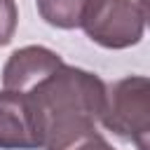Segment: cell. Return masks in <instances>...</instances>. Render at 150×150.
I'll return each mask as SVG.
<instances>
[{
	"mask_svg": "<svg viewBox=\"0 0 150 150\" xmlns=\"http://www.w3.org/2000/svg\"><path fill=\"white\" fill-rule=\"evenodd\" d=\"M134 145H136V150H150V136L143 138V141H138V143H134Z\"/></svg>",
	"mask_w": 150,
	"mask_h": 150,
	"instance_id": "10",
	"label": "cell"
},
{
	"mask_svg": "<svg viewBox=\"0 0 150 150\" xmlns=\"http://www.w3.org/2000/svg\"><path fill=\"white\" fill-rule=\"evenodd\" d=\"M61 63H63V59L49 47H42V45L21 47V49L12 52V56L7 59L5 68H2V87L14 89V91H28L42 77H47L52 70H56Z\"/></svg>",
	"mask_w": 150,
	"mask_h": 150,
	"instance_id": "5",
	"label": "cell"
},
{
	"mask_svg": "<svg viewBox=\"0 0 150 150\" xmlns=\"http://www.w3.org/2000/svg\"><path fill=\"white\" fill-rule=\"evenodd\" d=\"M101 124L115 136L138 143L150 136V77L129 75L108 87Z\"/></svg>",
	"mask_w": 150,
	"mask_h": 150,
	"instance_id": "2",
	"label": "cell"
},
{
	"mask_svg": "<svg viewBox=\"0 0 150 150\" xmlns=\"http://www.w3.org/2000/svg\"><path fill=\"white\" fill-rule=\"evenodd\" d=\"M49 150H115V148H112L96 129H91V131H87V134L68 141V143H61V145H56V148H49Z\"/></svg>",
	"mask_w": 150,
	"mask_h": 150,
	"instance_id": "7",
	"label": "cell"
},
{
	"mask_svg": "<svg viewBox=\"0 0 150 150\" xmlns=\"http://www.w3.org/2000/svg\"><path fill=\"white\" fill-rule=\"evenodd\" d=\"M0 150H42L30 98L23 91L0 89Z\"/></svg>",
	"mask_w": 150,
	"mask_h": 150,
	"instance_id": "4",
	"label": "cell"
},
{
	"mask_svg": "<svg viewBox=\"0 0 150 150\" xmlns=\"http://www.w3.org/2000/svg\"><path fill=\"white\" fill-rule=\"evenodd\" d=\"M143 12L134 0H91L80 28L105 49H127L143 38Z\"/></svg>",
	"mask_w": 150,
	"mask_h": 150,
	"instance_id": "3",
	"label": "cell"
},
{
	"mask_svg": "<svg viewBox=\"0 0 150 150\" xmlns=\"http://www.w3.org/2000/svg\"><path fill=\"white\" fill-rule=\"evenodd\" d=\"M91 0H35L40 16L54 28H80Z\"/></svg>",
	"mask_w": 150,
	"mask_h": 150,
	"instance_id": "6",
	"label": "cell"
},
{
	"mask_svg": "<svg viewBox=\"0 0 150 150\" xmlns=\"http://www.w3.org/2000/svg\"><path fill=\"white\" fill-rule=\"evenodd\" d=\"M136 2H138L141 12H143V19H145V23L150 26V0H136Z\"/></svg>",
	"mask_w": 150,
	"mask_h": 150,
	"instance_id": "9",
	"label": "cell"
},
{
	"mask_svg": "<svg viewBox=\"0 0 150 150\" xmlns=\"http://www.w3.org/2000/svg\"><path fill=\"white\" fill-rule=\"evenodd\" d=\"M23 94L35 110L42 150H49L96 129V120L105 108L108 84L98 75L63 61Z\"/></svg>",
	"mask_w": 150,
	"mask_h": 150,
	"instance_id": "1",
	"label": "cell"
},
{
	"mask_svg": "<svg viewBox=\"0 0 150 150\" xmlns=\"http://www.w3.org/2000/svg\"><path fill=\"white\" fill-rule=\"evenodd\" d=\"M16 23H19L16 2L14 0H0V47L12 42Z\"/></svg>",
	"mask_w": 150,
	"mask_h": 150,
	"instance_id": "8",
	"label": "cell"
}]
</instances>
